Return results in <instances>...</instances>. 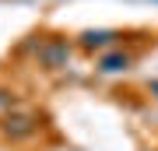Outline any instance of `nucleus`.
Segmentation results:
<instances>
[{"instance_id":"obj_1","label":"nucleus","mask_w":158,"mask_h":151,"mask_svg":"<svg viewBox=\"0 0 158 151\" xmlns=\"http://www.w3.org/2000/svg\"><path fill=\"white\" fill-rule=\"evenodd\" d=\"M67 60H70V46L63 39H46L39 46V63H42V67L56 70V67H67Z\"/></svg>"},{"instance_id":"obj_2","label":"nucleus","mask_w":158,"mask_h":151,"mask_svg":"<svg viewBox=\"0 0 158 151\" xmlns=\"http://www.w3.org/2000/svg\"><path fill=\"white\" fill-rule=\"evenodd\" d=\"M116 39H123V35H119V32H109V28L81 32V46H85V49H106V46H116Z\"/></svg>"},{"instance_id":"obj_3","label":"nucleus","mask_w":158,"mask_h":151,"mask_svg":"<svg viewBox=\"0 0 158 151\" xmlns=\"http://www.w3.org/2000/svg\"><path fill=\"white\" fill-rule=\"evenodd\" d=\"M130 63H134V56L123 53V49H116V53H106L98 60V70L102 74H119V70H130Z\"/></svg>"},{"instance_id":"obj_4","label":"nucleus","mask_w":158,"mask_h":151,"mask_svg":"<svg viewBox=\"0 0 158 151\" xmlns=\"http://www.w3.org/2000/svg\"><path fill=\"white\" fill-rule=\"evenodd\" d=\"M11 123H18V127H7V134H28V130H32V120L28 116H18V120H11Z\"/></svg>"}]
</instances>
